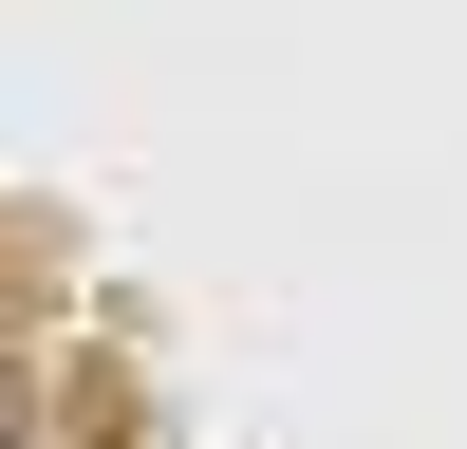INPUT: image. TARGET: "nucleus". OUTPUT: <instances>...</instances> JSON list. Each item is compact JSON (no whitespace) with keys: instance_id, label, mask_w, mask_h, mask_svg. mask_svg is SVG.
Segmentation results:
<instances>
[{"instance_id":"nucleus-1","label":"nucleus","mask_w":467,"mask_h":449,"mask_svg":"<svg viewBox=\"0 0 467 449\" xmlns=\"http://www.w3.org/2000/svg\"><path fill=\"white\" fill-rule=\"evenodd\" d=\"M0 449H37V393H19V374H0Z\"/></svg>"}]
</instances>
